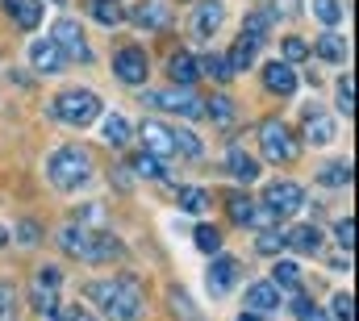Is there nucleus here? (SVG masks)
Returning <instances> with one entry per match:
<instances>
[{"instance_id": "7c9ffc66", "label": "nucleus", "mask_w": 359, "mask_h": 321, "mask_svg": "<svg viewBox=\"0 0 359 321\" xmlns=\"http://www.w3.org/2000/svg\"><path fill=\"white\" fill-rule=\"evenodd\" d=\"M88 13L100 21V25H109V29H113V25H121V4H117V0H92Z\"/></svg>"}, {"instance_id": "f704fd0d", "label": "nucleus", "mask_w": 359, "mask_h": 321, "mask_svg": "<svg viewBox=\"0 0 359 321\" xmlns=\"http://www.w3.org/2000/svg\"><path fill=\"white\" fill-rule=\"evenodd\" d=\"M322 184L347 188V184H351V163H330V167H322Z\"/></svg>"}, {"instance_id": "aec40b11", "label": "nucleus", "mask_w": 359, "mask_h": 321, "mask_svg": "<svg viewBox=\"0 0 359 321\" xmlns=\"http://www.w3.org/2000/svg\"><path fill=\"white\" fill-rule=\"evenodd\" d=\"M226 167H230V175H234V179H243V184L259 179V163L251 159L247 151H238V146H230V151H226Z\"/></svg>"}, {"instance_id": "423d86ee", "label": "nucleus", "mask_w": 359, "mask_h": 321, "mask_svg": "<svg viewBox=\"0 0 359 321\" xmlns=\"http://www.w3.org/2000/svg\"><path fill=\"white\" fill-rule=\"evenodd\" d=\"M55 46L63 50V59H76V63H92V46L88 38H84V29L72 21V17H63V21H55Z\"/></svg>"}, {"instance_id": "f03ea898", "label": "nucleus", "mask_w": 359, "mask_h": 321, "mask_svg": "<svg viewBox=\"0 0 359 321\" xmlns=\"http://www.w3.org/2000/svg\"><path fill=\"white\" fill-rule=\"evenodd\" d=\"M46 175H50V184L63 188V192H72V188H88L92 184L88 151H84V146H63V151H55L50 163H46Z\"/></svg>"}, {"instance_id": "39448f33", "label": "nucleus", "mask_w": 359, "mask_h": 321, "mask_svg": "<svg viewBox=\"0 0 359 321\" xmlns=\"http://www.w3.org/2000/svg\"><path fill=\"white\" fill-rule=\"evenodd\" d=\"M147 100H151V104H159V109H168V113L188 117V121L205 117V100H201L192 88H180V83H172L168 92H147Z\"/></svg>"}, {"instance_id": "6e6552de", "label": "nucleus", "mask_w": 359, "mask_h": 321, "mask_svg": "<svg viewBox=\"0 0 359 321\" xmlns=\"http://www.w3.org/2000/svg\"><path fill=\"white\" fill-rule=\"evenodd\" d=\"M113 71H117V80H121V83L138 88V83H147L151 63H147L142 46H121V50H117V59H113Z\"/></svg>"}, {"instance_id": "dca6fc26", "label": "nucleus", "mask_w": 359, "mask_h": 321, "mask_svg": "<svg viewBox=\"0 0 359 321\" xmlns=\"http://www.w3.org/2000/svg\"><path fill=\"white\" fill-rule=\"evenodd\" d=\"M284 246H292L297 254H318V246H322V230H318V226H292V230L284 234Z\"/></svg>"}, {"instance_id": "f257e3e1", "label": "nucleus", "mask_w": 359, "mask_h": 321, "mask_svg": "<svg viewBox=\"0 0 359 321\" xmlns=\"http://www.w3.org/2000/svg\"><path fill=\"white\" fill-rule=\"evenodd\" d=\"M88 296L104 305L109 321H138V313H142V284L134 275H121L109 284L96 280V284H88Z\"/></svg>"}, {"instance_id": "4be33fe9", "label": "nucleus", "mask_w": 359, "mask_h": 321, "mask_svg": "<svg viewBox=\"0 0 359 321\" xmlns=\"http://www.w3.org/2000/svg\"><path fill=\"white\" fill-rule=\"evenodd\" d=\"M255 50H259V42L247 38V34H238L234 46H230V67H234V71H247V67L255 63Z\"/></svg>"}, {"instance_id": "37998d69", "label": "nucleus", "mask_w": 359, "mask_h": 321, "mask_svg": "<svg viewBox=\"0 0 359 321\" xmlns=\"http://www.w3.org/2000/svg\"><path fill=\"white\" fill-rule=\"evenodd\" d=\"M330 313H334L339 321H351V317H355V301H351V292H339V296L330 301Z\"/></svg>"}, {"instance_id": "e433bc0d", "label": "nucleus", "mask_w": 359, "mask_h": 321, "mask_svg": "<svg viewBox=\"0 0 359 321\" xmlns=\"http://www.w3.org/2000/svg\"><path fill=\"white\" fill-rule=\"evenodd\" d=\"M280 50H284V63H305L309 59V42H301V38H284Z\"/></svg>"}, {"instance_id": "bb28decb", "label": "nucleus", "mask_w": 359, "mask_h": 321, "mask_svg": "<svg viewBox=\"0 0 359 321\" xmlns=\"http://www.w3.org/2000/svg\"><path fill=\"white\" fill-rule=\"evenodd\" d=\"M100 134H104L109 146H126V142H130V121H126L121 113H109L104 125H100Z\"/></svg>"}, {"instance_id": "ddd939ff", "label": "nucleus", "mask_w": 359, "mask_h": 321, "mask_svg": "<svg viewBox=\"0 0 359 321\" xmlns=\"http://www.w3.org/2000/svg\"><path fill=\"white\" fill-rule=\"evenodd\" d=\"M301 117H305V138H309V146H326V142L334 138V121H330L322 109H305Z\"/></svg>"}, {"instance_id": "79ce46f5", "label": "nucleus", "mask_w": 359, "mask_h": 321, "mask_svg": "<svg viewBox=\"0 0 359 321\" xmlns=\"http://www.w3.org/2000/svg\"><path fill=\"white\" fill-rule=\"evenodd\" d=\"M251 213H255V200H247V196H230V217H234L238 226H247Z\"/></svg>"}, {"instance_id": "4468645a", "label": "nucleus", "mask_w": 359, "mask_h": 321, "mask_svg": "<svg viewBox=\"0 0 359 321\" xmlns=\"http://www.w3.org/2000/svg\"><path fill=\"white\" fill-rule=\"evenodd\" d=\"M238 259H230V254H222V259H213V267H209V284H213V292L217 296H226L230 288H234V280H238Z\"/></svg>"}, {"instance_id": "2f4dec72", "label": "nucleus", "mask_w": 359, "mask_h": 321, "mask_svg": "<svg viewBox=\"0 0 359 321\" xmlns=\"http://www.w3.org/2000/svg\"><path fill=\"white\" fill-rule=\"evenodd\" d=\"M180 205H184V213H209V192L205 188H180Z\"/></svg>"}, {"instance_id": "c85d7f7f", "label": "nucleus", "mask_w": 359, "mask_h": 321, "mask_svg": "<svg viewBox=\"0 0 359 321\" xmlns=\"http://www.w3.org/2000/svg\"><path fill=\"white\" fill-rule=\"evenodd\" d=\"M205 117L230 125V121H234V100H230V96H209V100H205Z\"/></svg>"}, {"instance_id": "0eeeda50", "label": "nucleus", "mask_w": 359, "mask_h": 321, "mask_svg": "<svg viewBox=\"0 0 359 321\" xmlns=\"http://www.w3.org/2000/svg\"><path fill=\"white\" fill-rule=\"evenodd\" d=\"M59 288H63V271L59 267H42L34 275V309L38 313H55L59 309Z\"/></svg>"}, {"instance_id": "473e14b6", "label": "nucleus", "mask_w": 359, "mask_h": 321, "mask_svg": "<svg viewBox=\"0 0 359 321\" xmlns=\"http://www.w3.org/2000/svg\"><path fill=\"white\" fill-rule=\"evenodd\" d=\"M192 238H196V250H205V254H217L222 250V230L217 226H196Z\"/></svg>"}, {"instance_id": "603ef678", "label": "nucleus", "mask_w": 359, "mask_h": 321, "mask_svg": "<svg viewBox=\"0 0 359 321\" xmlns=\"http://www.w3.org/2000/svg\"><path fill=\"white\" fill-rule=\"evenodd\" d=\"M55 4H63V0H55Z\"/></svg>"}, {"instance_id": "cd10ccee", "label": "nucleus", "mask_w": 359, "mask_h": 321, "mask_svg": "<svg viewBox=\"0 0 359 321\" xmlns=\"http://www.w3.org/2000/svg\"><path fill=\"white\" fill-rule=\"evenodd\" d=\"M196 71H205L209 80H217V83H230V76H234L230 59H222V55H205V59L196 63Z\"/></svg>"}, {"instance_id": "5701e85b", "label": "nucleus", "mask_w": 359, "mask_h": 321, "mask_svg": "<svg viewBox=\"0 0 359 321\" xmlns=\"http://www.w3.org/2000/svg\"><path fill=\"white\" fill-rule=\"evenodd\" d=\"M126 246L113 238V234H92V250H88V263H104V259H121Z\"/></svg>"}, {"instance_id": "f8f14e48", "label": "nucleus", "mask_w": 359, "mask_h": 321, "mask_svg": "<svg viewBox=\"0 0 359 321\" xmlns=\"http://www.w3.org/2000/svg\"><path fill=\"white\" fill-rule=\"evenodd\" d=\"M264 83H268V92H276V96H292L301 80H297V71L280 59V63H268V67H264Z\"/></svg>"}, {"instance_id": "393cba45", "label": "nucleus", "mask_w": 359, "mask_h": 321, "mask_svg": "<svg viewBox=\"0 0 359 321\" xmlns=\"http://www.w3.org/2000/svg\"><path fill=\"white\" fill-rule=\"evenodd\" d=\"M271 21H276V17H271V8H251V13H247V21H243V34H247V38H255V42H264V38H268V29H271Z\"/></svg>"}, {"instance_id": "8fccbe9b", "label": "nucleus", "mask_w": 359, "mask_h": 321, "mask_svg": "<svg viewBox=\"0 0 359 321\" xmlns=\"http://www.w3.org/2000/svg\"><path fill=\"white\" fill-rule=\"evenodd\" d=\"M238 321H259V313H255V309H251V313H243V317Z\"/></svg>"}, {"instance_id": "3c124183", "label": "nucleus", "mask_w": 359, "mask_h": 321, "mask_svg": "<svg viewBox=\"0 0 359 321\" xmlns=\"http://www.w3.org/2000/svg\"><path fill=\"white\" fill-rule=\"evenodd\" d=\"M0 246H8V230L4 226H0Z\"/></svg>"}, {"instance_id": "a18cd8bd", "label": "nucleus", "mask_w": 359, "mask_h": 321, "mask_svg": "<svg viewBox=\"0 0 359 321\" xmlns=\"http://www.w3.org/2000/svg\"><path fill=\"white\" fill-rule=\"evenodd\" d=\"M334 234H339V242H343V250H351V246H355V221L343 217V221L334 226Z\"/></svg>"}, {"instance_id": "1a4fd4ad", "label": "nucleus", "mask_w": 359, "mask_h": 321, "mask_svg": "<svg viewBox=\"0 0 359 321\" xmlns=\"http://www.w3.org/2000/svg\"><path fill=\"white\" fill-rule=\"evenodd\" d=\"M301 200H305V192L297 184H288V179H276V184H268V192H264V205H268L276 217H292L301 209Z\"/></svg>"}, {"instance_id": "20e7f679", "label": "nucleus", "mask_w": 359, "mask_h": 321, "mask_svg": "<svg viewBox=\"0 0 359 321\" xmlns=\"http://www.w3.org/2000/svg\"><path fill=\"white\" fill-rule=\"evenodd\" d=\"M259 146H264V159L271 163H292L297 159V138H292V130L280 121V117H268V121H259Z\"/></svg>"}, {"instance_id": "2eb2a0df", "label": "nucleus", "mask_w": 359, "mask_h": 321, "mask_svg": "<svg viewBox=\"0 0 359 321\" xmlns=\"http://www.w3.org/2000/svg\"><path fill=\"white\" fill-rule=\"evenodd\" d=\"M4 13L21 29H38L42 25V0H4Z\"/></svg>"}, {"instance_id": "de8ad7c7", "label": "nucleus", "mask_w": 359, "mask_h": 321, "mask_svg": "<svg viewBox=\"0 0 359 321\" xmlns=\"http://www.w3.org/2000/svg\"><path fill=\"white\" fill-rule=\"evenodd\" d=\"M17 238L25 242V246H34V242H38V226H34V221H21V230H17Z\"/></svg>"}, {"instance_id": "a211bd4d", "label": "nucleus", "mask_w": 359, "mask_h": 321, "mask_svg": "<svg viewBox=\"0 0 359 321\" xmlns=\"http://www.w3.org/2000/svg\"><path fill=\"white\" fill-rule=\"evenodd\" d=\"M247 305H251L255 313L280 309V288H276L271 280H259V284H251V288H247Z\"/></svg>"}, {"instance_id": "7ed1b4c3", "label": "nucleus", "mask_w": 359, "mask_h": 321, "mask_svg": "<svg viewBox=\"0 0 359 321\" xmlns=\"http://www.w3.org/2000/svg\"><path fill=\"white\" fill-rule=\"evenodd\" d=\"M96 113H104V109H100V96H96V92H84V88L59 92V100H55V117L67 121V125H92Z\"/></svg>"}, {"instance_id": "412c9836", "label": "nucleus", "mask_w": 359, "mask_h": 321, "mask_svg": "<svg viewBox=\"0 0 359 321\" xmlns=\"http://www.w3.org/2000/svg\"><path fill=\"white\" fill-rule=\"evenodd\" d=\"M59 246H63L67 254H76V259H88V250H92V234L84 230V226H67V230L59 234Z\"/></svg>"}, {"instance_id": "09e8293b", "label": "nucleus", "mask_w": 359, "mask_h": 321, "mask_svg": "<svg viewBox=\"0 0 359 321\" xmlns=\"http://www.w3.org/2000/svg\"><path fill=\"white\" fill-rule=\"evenodd\" d=\"M297 317H301V321H330V317H326V313H318V309H313V305H309V309H305V313H297Z\"/></svg>"}, {"instance_id": "9b49d317", "label": "nucleus", "mask_w": 359, "mask_h": 321, "mask_svg": "<svg viewBox=\"0 0 359 321\" xmlns=\"http://www.w3.org/2000/svg\"><path fill=\"white\" fill-rule=\"evenodd\" d=\"M29 63H34L42 76H55V71L63 67V50L55 46V38H38V42H29Z\"/></svg>"}, {"instance_id": "b1692460", "label": "nucleus", "mask_w": 359, "mask_h": 321, "mask_svg": "<svg viewBox=\"0 0 359 321\" xmlns=\"http://www.w3.org/2000/svg\"><path fill=\"white\" fill-rule=\"evenodd\" d=\"M134 13V25H142V29H163L168 25V13H163V4H155V0H147V4H138V8H130Z\"/></svg>"}, {"instance_id": "4c0bfd02", "label": "nucleus", "mask_w": 359, "mask_h": 321, "mask_svg": "<svg viewBox=\"0 0 359 321\" xmlns=\"http://www.w3.org/2000/svg\"><path fill=\"white\" fill-rule=\"evenodd\" d=\"M134 171H138V175H151V179H168V171H163V163L155 159V155H147V151H142V155L134 159Z\"/></svg>"}, {"instance_id": "c756f323", "label": "nucleus", "mask_w": 359, "mask_h": 321, "mask_svg": "<svg viewBox=\"0 0 359 321\" xmlns=\"http://www.w3.org/2000/svg\"><path fill=\"white\" fill-rule=\"evenodd\" d=\"M168 301H172V317H180V321H201V317H196L192 296H188L184 288H172V292H168Z\"/></svg>"}, {"instance_id": "49530a36", "label": "nucleus", "mask_w": 359, "mask_h": 321, "mask_svg": "<svg viewBox=\"0 0 359 321\" xmlns=\"http://www.w3.org/2000/svg\"><path fill=\"white\" fill-rule=\"evenodd\" d=\"M59 321H96L88 309H80V305H72V309H59Z\"/></svg>"}, {"instance_id": "ea45409f", "label": "nucleus", "mask_w": 359, "mask_h": 321, "mask_svg": "<svg viewBox=\"0 0 359 321\" xmlns=\"http://www.w3.org/2000/svg\"><path fill=\"white\" fill-rule=\"evenodd\" d=\"M0 321H17V292H13V284H0Z\"/></svg>"}, {"instance_id": "f3484780", "label": "nucleus", "mask_w": 359, "mask_h": 321, "mask_svg": "<svg viewBox=\"0 0 359 321\" xmlns=\"http://www.w3.org/2000/svg\"><path fill=\"white\" fill-rule=\"evenodd\" d=\"M192 29H196V38H213V34L222 29V4H217V0L196 4V21H192Z\"/></svg>"}, {"instance_id": "72a5a7b5", "label": "nucleus", "mask_w": 359, "mask_h": 321, "mask_svg": "<svg viewBox=\"0 0 359 321\" xmlns=\"http://www.w3.org/2000/svg\"><path fill=\"white\" fill-rule=\"evenodd\" d=\"M172 142H176L180 155H188V159H201V138H196L192 130H172Z\"/></svg>"}, {"instance_id": "58836bf2", "label": "nucleus", "mask_w": 359, "mask_h": 321, "mask_svg": "<svg viewBox=\"0 0 359 321\" xmlns=\"http://www.w3.org/2000/svg\"><path fill=\"white\" fill-rule=\"evenodd\" d=\"M313 17H318L322 25H334V21L343 17V4H339V0H313Z\"/></svg>"}, {"instance_id": "a878e982", "label": "nucleus", "mask_w": 359, "mask_h": 321, "mask_svg": "<svg viewBox=\"0 0 359 321\" xmlns=\"http://www.w3.org/2000/svg\"><path fill=\"white\" fill-rule=\"evenodd\" d=\"M313 50H318V59H326V63H343V59H347V38H339V34H322Z\"/></svg>"}, {"instance_id": "a19ab883", "label": "nucleus", "mask_w": 359, "mask_h": 321, "mask_svg": "<svg viewBox=\"0 0 359 321\" xmlns=\"http://www.w3.org/2000/svg\"><path fill=\"white\" fill-rule=\"evenodd\" d=\"M255 250H259V254H280V250H284V234H280V230H264L259 242H255Z\"/></svg>"}, {"instance_id": "c03bdc74", "label": "nucleus", "mask_w": 359, "mask_h": 321, "mask_svg": "<svg viewBox=\"0 0 359 321\" xmlns=\"http://www.w3.org/2000/svg\"><path fill=\"white\" fill-rule=\"evenodd\" d=\"M339 109H343V117H351V113H355V92H351V76H343V80H339Z\"/></svg>"}, {"instance_id": "c9c22d12", "label": "nucleus", "mask_w": 359, "mask_h": 321, "mask_svg": "<svg viewBox=\"0 0 359 321\" xmlns=\"http://www.w3.org/2000/svg\"><path fill=\"white\" fill-rule=\"evenodd\" d=\"M271 284H276V288H301V267H297V263H276Z\"/></svg>"}, {"instance_id": "6ab92c4d", "label": "nucleus", "mask_w": 359, "mask_h": 321, "mask_svg": "<svg viewBox=\"0 0 359 321\" xmlns=\"http://www.w3.org/2000/svg\"><path fill=\"white\" fill-rule=\"evenodd\" d=\"M168 76H172V83H180V88H192V83L201 80L196 59H192L188 50H176V55H172V63H168Z\"/></svg>"}, {"instance_id": "9d476101", "label": "nucleus", "mask_w": 359, "mask_h": 321, "mask_svg": "<svg viewBox=\"0 0 359 321\" xmlns=\"http://www.w3.org/2000/svg\"><path fill=\"white\" fill-rule=\"evenodd\" d=\"M138 138H142V146H147V155H155V159H163V155H176V142H172V130H168L163 121H142V130H138Z\"/></svg>"}]
</instances>
